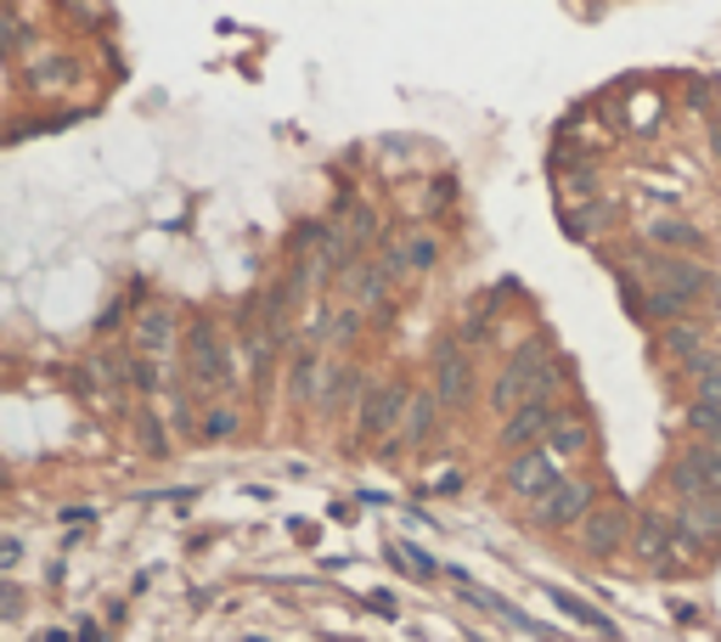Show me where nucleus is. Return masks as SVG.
I'll return each mask as SVG.
<instances>
[{
  "instance_id": "obj_1",
  "label": "nucleus",
  "mask_w": 721,
  "mask_h": 642,
  "mask_svg": "<svg viewBox=\"0 0 721 642\" xmlns=\"http://www.w3.org/2000/svg\"><path fill=\"white\" fill-rule=\"evenodd\" d=\"M564 383H569V367L553 356V344L547 338H524V344H513V361L502 367V378H496V389L485 394V401L502 417H513L518 406H531V401H553Z\"/></svg>"
},
{
  "instance_id": "obj_2",
  "label": "nucleus",
  "mask_w": 721,
  "mask_h": 642,
  "mask_svg": "<svg viewBox=\"0 0 721 642\" xmlns=\"http://www.w3.org/2000/svg\"><path fill=\"white\" fill-rule=\"evenodd\" d=\"M406 406H412V383H406V378L378 383L367 401H361V412H356V451H361V446H378L383 434H401ZM383 446H390V439H383Z\"/></svg>"
},
{
  "instance_id": "obj_3",
  "label": "nucleus",
  "mask_w": 721,
  "mask_h": 642,
  "mask_svg": "<svg viewBox=\"0 0 721 642\" xmlns=\"http://www.w3.org/2000/svg\"><path fill=\"white\" fill-rule=\"evenodd\" d=\"M186 367H192V383H198V394H226L231 389V356H226V344L215 333L209 316L192 322V338H186Z\"/></svg>"
},
{
  "instance_id": "obj_4",
  "label": "nucleus",
  "mask_w": 721,
  "mask_h": 642,
  "mask_svg": "<svg viewBox=\"0 0 721 642\" xmlns=\"http://www.w3.org/2000/svg\"><path fill=\"white\" fill-rule=\"evenodd\" d=\"M592 497H598V485L587 474H564L547 497L531 508V524L536 530H569V524H587L592 519Z\"/></svg>"
},
{
  "instance_id": "obj_5",
  "label": "nucleus",
  "mask_w": 721,
  "mask_h": 642,
  "mask_svg": "<svg viewBox=\"0 0 721 642\" xmlns=\"http://www.w3.org/2000/svg\"><path fill=\"white\" fill-rule=\"evenodd\" d=\"M670 490L682 502H699V497H721V446H682L677 463H670Z\"/></svg>"
},
{
  "instance_id": "obj_6",
  "label": "nucleus",
  "mask_w": 721,
  "mask_h": 642,
  "mask_svg": "<svg viewBox=\"0 0 721 642\" xmlns=\"http://www.w3.org/2000/svg\"><path fill=\"white\" fill-rule=\"evenodd\" d=\"M435 401L446 406V412H462L468 401H473V361H468V350L457 338H446L440 350H435Z\"/></svg>"
},
{
  "instance_id": "obj_7",
  "label": "nucleus",
  "mask_w": 721,
  "mask_h": 642,
  "mask_svg": "<svg viewBox=\"0 0 721 642\" xmlns=\"http://www.w3.org/2000/svg\"><path fill=\"white\" fill-rule=\"evenodd\" d=\"M564 474H558V463H553V451L547 446H536V451H518L513 463H507V474H502V485H507V497H518V502H542L547 490L558 485Z\"/></svg>"
},
{
  "instance_id": "obj_8",
  "label": "nucleus",
  "mask_w": 721,
  "mask_h": 642,
  "mask_svg": "<svg viewBox=\"0 0 721 642\" xmlns=\"http://www.w3.org/2000/svg\"><path fill=\"white\" fill-rule=\"evenodd\" d=\"M721 541V497H699V502H682L677 508V547L688 558L710 553Z\"/></svg>"
},
{
  "instance_id": "obj_9",
  "label": "nucleus",
  "mask_w": 721,
  "mask_h": 642,
  "mask_svg": "<svg viewBox=\"0 0 721 642\" xmlns=\"http://www.w3.org/2000/svg\"><path fill=\"white\" fill-rule=\"evenodd\" d=\"M558 406L553 401H531V406H518L507 423H502V446L518 457V451H536V446H547V434L558 428Z\"/></svg>"
},
{
  "instance_id": "obj_10",
  "label": "nucleus",
  "mask_w": 721,
  "mask_h": 642,
  "mask_svg": "<svg viewBox=\"0 0 721 642\" xmlns=\"http://www.w3.org/2000/svg\"><path fill=\"white\" fill-rule=\"evenodd\" d=\"M626 535H637L626 508H592V519L581 524V553L587 558H614L620 547H626Z\"/></svg>"
},
{
  "instance_id": "obj_11",
  "label": "nucleus",
  "mask_w": 721,
  "mask_h": 642,
  "mask_svg": "<svg viewBox=\"0 0 721 642\" xmlns=\"http://www.w3.org/2000/svg\"><path fill=\"white\" fill-rule=\"evenodd\" d=\"M648 271H654V287H665L670 300H682V305H693L699 293L710 287V271L699 260H688V254H654Z\"/></svg>"
},
{
  "instance_id": "obj_12",
  "label": "nucleus",
  "mask_w": 721,
  "mask_h": 642,
  "mask_svg": "<svg viewBox=\"0 0 721 642\" xmlns=\"http://www.w3.org/2000/svg\"><path fill=\"white\" fill-rule=\"evenodd\" d=\"M632 553L648 564V569H677V519L665 513H643L637 519V535H632Z\"/></svg>"
},
{
  "instance_id": "obj_13",
  "label": "nucleus",
  "mask_w": 721,
  "mask_h": 642,
  "mask_svg": "<svg viewBox=\"0 0 721 642\" xmlns=\"http://www.w3.org/2000/svg\"><path fill=\"white\" fill-rule=\"evenodd\" d=\"M390 287H395V276L378 265V254H361L345 271V293H350L356 311H390Z\"/></svg>"
},
{
  "instance_id": "obj_14",
  "label": "nucleus",
  "mask_w": 721,
  "mask_h": 642,
  "mask_svg": "<svg viewBox=\"0 0 721 642\" xmlns=\"http://www.w3.org/2000/svg\"><path fill=\"white\" fill-rule=\"evenodd\" d=\"M175 338H181V322H175V311H164V305H148V311L135 316V327H130L135 356H148V361H164V356L175 350Z\"/></svg>"
},
{
  "instance_id": "obj_15",
  "label": "nucleus",
  "mask_w": 721,
  "mask_h": 642,
  "mask_svg": "<svg viewBox=\"0 0 721 642\" xmlns=\"http://www.w3.org/2000/svg\"><path fill=\"white\" fill-rule=\"evenodd\" d=\"M440 401H435V389H412V406H406V423H401V451H417V446H428V439L440 434Z\"/></svg>"
},
{
  "instance_id": "obj_16",
  "label": "nucleus",
  "mask_w": 721,
  "mask_h": 642,
  "mask_svg": "<svg viewBox=\"0 0 721 642\" xmlns=\"http://www.w3.org/2000/svg\"><path fill=\"white\" fill-rule=\"evenodd\" d=\"M659 350L677 361V367H688L693 356H704V350H715L710 344V322H699V316H682V322H670L665 333H659Z\"/></svg>"
},
{
  "instance_id": "obj_17",
  "label": "nucleus",
  "mask_w": 721,
  "mask_h": 642,
  "mask_svg": "<svg viewBox=\"0 0 721 642\" xmlns=\"http://www.w3.org/2000/svg\"><path fill=\"white\" fill-rule=\"evenodd\" d=\"M367 394H372V389L361 383V372H356V367H332V372H327V389H321V406H316V412H321V417H339L345 406L367 401Z\"/></svg>"
},
{
  "instance_id": "obj_18",
  "label": "nucleus",
  "mask_w": 721,
  "mask_h": 642,
  "mask_svg": "<svg viewBox=\"0 0 721 642\" xmlns=\"http://www.w3.org/2000/svg\"><path fill=\"white\" fill-rule=\"evenodd\" d=\"M316 383H321V361L310 344H299L294 350V367H287V394H294V406H310L316 401ZM321 406V401H316Z\"/></svg>"
},
{
  "instance_id": "obj_19",
  "label": "nucleus",
  "mask_w": 721,
  "mask_h": 642,
  "mask_svg": "<svg viewBox=\"0 0 721 642\" xmlns=\"http://www.w3.org/2000/svg\"><path fill=\"white\" fill-rule=\"evenodd\" d=\"M587 446H592V428H587V417H569V412H564V417H558V428L547 434V451H553V463H558V457H581Z\"/></svg>"
},
{
  "instance_id": "obj_20",
  "label": "nucleus",
  "mask_w": 721,
  "mask_h": 642,
  "mask_svg": "<svg viewBox=\"0 0 721 642\" xmlns=\"http://www.w3.org/2000/svg\"><path fill=\"white\" fill-rule=\"evenodd\" d=\"M440 237L435 231H412L406 237V276H428V271H435L440 265Z\"/></svg>"
},
{
  "instance_id": "obj_21",
  "label": "nucleus",
  "mask_w": 721,
  "mask_h": 642,
  "mask_svg": "<svg viewBox=\"0 0 721 642\" xmlns=\"http://www.w3.org/2000/svg\"><path fill=\"white\" fill-rule=\"evenodd\" d=\"M648 237L659 242V249H699V226H688V220H654L648 226Z\"/></svg>"
},
{
  "instance_id": "obj_22",
  "label": "nucleus",
  "mask_w": 721,
  "mask_h": 642,
  "mask_svg": "<svg viewBox=\"0 0 721 642\" xmlns=\"http://www.w3.org/2000/svg\"><path fill=\"white\" fill-rule=\"evenodd\" d=\"M547 598H553L558 609H569L575 620H587L592 631H603V636H614V620H609V614H598L592 603H581V598H569V591H558V586H547Z\"/></svg>"
},
{
  "instance_id": "obj_23",
  "label": "nucleus",
  "mask_w": 721,
  "mask_h": 642,
  "mask_svg": "<svg viewBox=\"0 0 721 642\" xmlns=\"http://www.w3.org/2000/svg\"><path fill=\"white\" fill-rule=\"evenodd\" d=\"M356 333H361V311H356V305H339V311H332V322H327V344H332V350H350Z\"/></svg>"
},
{
  "instance_id": "obj_24",
  "label": "nucleus",
  "mask_w": 721,
  "mask_h": 642,
  "mask_svg": "<svg viewBox=\"0 0 721 642\" xmlns=\"http://www.w3.org/2000/svg\"><path fill=\"white\" fill-rule=\"evenodd\" d=\"M688 428L704 434V446H721V412H715V406L693 401V406H688Z\"/></svg>"
},
{
  "instance_id": "obj_25",
  "label": "nucleus",
  "mask_w": 721,
  "mask_h": 642,
  "mask_svg": "<svg viewBox=\"0 0 721 642\" xmlns=\"http://www.w3.org/2000/svg\"><path fill=\"white\" fill-rule=\"evenodd\" d=\"M29 79H34V90H57V85H68V79H74V63H63V57L45 63V57H40Z\"/></svg>"
},
{
  "instance_id": "obj_26",
  "label": "nucleus",
  "mask_w": 721,
  "mask_h": 642,
  "mask_svg": "<svg viewBox=\"0 0 721 642\" xmlns=\"http://www.w3.org/2000/svg\"><path fill=\"white\" fill-rule=\"evenodd\" d=\"M457 490H462V474H457V468H440L435 479L423 485V497H457Z\"/></svg>"
},
{
  "instance_id": "obj_27",
  "label": "nucleus",
  "mask_w": 721,
  "mask_h": 642,
  "mask_svg": "<svg viewBox=\"0 0 721 642\" xmlns=\"http://www.w3.org/2000/svg\"><path fill=\"white\" fill-rule=\"evenodd\" d=\"M237 434V412H209L204 417V439H231Z\"/></svg>"
},
{
  "instance_id": "obj_28",
  "label": "nucleus",
  "mask_w": 721,
  "mask_h": 642,
  "mask_svg": "<svg viewBox=\"0 0 721 642\" xmlns=\"http://www.w3.org/2000/svg\"><path fill=\"white\" fill-rule=\"evenodd\" d=\"M18 558H23V541H18V535H7V541H0V569H7V580H12Z\"/></svg>"
},
{
  "instance_id": "obj_29",
  "label": "nucleus",
  "mask_w": 721,
  "mask_h": 642,
  "mask_svg": "<svg viewBox=\"0 0 721 642\" xmlns=\"http://www.w3.org/2000/svg\"><path fill=\"white\" fill-rule=\"evenodd\" d=\"M0 609H7V620H18V609H23V591H18V580H7V586H0Z\"/></svg>"
},
{
  "instance_id": "obj_30",
  "label": "nucleus",
  "mask_w": 721,
  "mask_h": 642,
  "mask_svg": "<svg viewBox=\"0 0 721 642\" xmlns=\"http://www.w3.org/2000/svg\"><path fill=\"white\" fill-rule=\"evenodd\" d=\"M699 401H704V406H715V412H721V372H710V378H704V383H699Z\"/></svg>"
},
{
  "instance_id": "obj_31",
  "label": "nucleus",
  "mask_w": 721,
  "mask_h": 642,
  "mask_svg": "<svg viewBox=\"0 0 721 642\" xmlns=\"http://www.w3.org/2000/svg\"><path fill=\"white\" fill-rule=\"evenodd\" d=\"M406 558L417 564V575H435V558H428V553H417V547H406Z\"/></svg>"
},
{
  "instance_id": "obj_32",
  "label": "nucleus",
  "mask_w": 721,
  "mask_h": 642,
  "mask_svg": "<svg viewBox=\"0 0 721 642\" xmlns=\"http://www.w3.org/2000/svg\"><path fill=\"white\" fill-rule=\"evenodd\" d=\"M715 153H721V130H715Z\"/></svg>"
}]
</instances>
